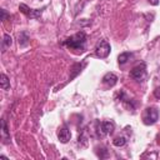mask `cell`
Masks as SVG:
<instances>
[{
  "label": "cell",
  "mask_w": 160,
  "mask_h": 160,
  "mask_svg": "<svg viewBox=\"0 0 160 160\" xmlns=\"http://www.w3.org/2000/svg\"><path fill=\"white\" fill-rule=\"evenodd\" d=\"M154 95H155V98L160 99V86H159V88H156V89L154 90Z\"/></svg>",
  "instance_id": "15"
},
{
  "label": "cell",
  "mask_w": 160,
  "mask_h": 160,
  "mask_svg": "<svg viewBox=\"0 0 160 160\" xmlns=\"http://www.w3.org/2000/svg\"><path fill=\"white\" fill-rule=\"evenodd\" d=\"M149 2H150L151 5H158V4H159V0H149Z\"/></svg>",
  "instance_id": "17"
},
{
  "label": "cell",
  "mask_w": 160,
  "mask_h": 160,
  "mask_svg": "<svg viewBox=\"0 0 160 160\" xmlns=\"http://www.w3.org/2000/svg\"><path fill=\"white\" fill-rule=\"evenodd\" d=\"M85 42H86V35L84 31H79L76 34H74L72 36L68 38L64 41V45L68 46L69 49L72 50H78V51H84L85 49Z\"/></svg>",
  "instance_id": "1"
},
{
  "label": "cell",
  "mask_w": 160,
  "mask_h": 160,
  "mask_svg": "<svg viewBox=\"0 0 160 160\" xmlns=\"http://www.w3.org/2000/svg\"><path fill=\"white\" fill-rule=\"evenodd\" d=\"M0 12H1V20H5L8 18V12L5 11V9H1Z\"/></svg>",
  "instance_id": "14"
},
{
  "label": "cell",
  "mask_w": 160,
  "mask_h": 160,
  "mask_svg": "<svg viewBox=\"0 0 160 160\" xmlns=\"http://www.w3.org/2000/svg\"><path fill=\"white\" fill-rule=\"evenodd\" d=\"M70 138H71V132H70V130H69L66 126H62V128L59 129V131H58V139H59L62 144L68 142V141L70 140Z\"/></svg>",
  "instance_id": "7"
},
{
  "label": "cell",
  "mask_w": 160,
  "mask_h": 160,
  "mask_svg": "<svg viewBox=\"0 0 160 160\" xmlns=\"http://www.w3.org/2000/svg\"><path fill=\"white\" fill-rule=\"evenodd\" d=\"M0 86L2 90H9L10 89V80L5 74L0 75Z\"/></svg>",
  "instance_id": "9"
},
{
  "label": "cell",
  "mask_w": 160,
  "mask_h": 160,
  "mask_svg": "<svg viewBox=\"0 0 160 160\" xmlns=\"http://www.w3.org/2000/svg\"><path fill=\"white\" fill-rule=\"evenodd\" d=\"M158 72H159V75H160V68H159V70H158Z\"/></svg>",
  "instance_id": "18"
},
{
  "label": "cell",
  "mask_w": 160,
  "mask_h": 160,
  "mask_svg": "<svg viewBox=\"0 0 160 160\" xmlns=\"http://www.w3.org/2000/svg\"><path fill=\"white\" fill-rule=\"evenodd\" d=\"M114 131V122L112 121H104L98 124V134L100 136H105Z\"/></svg>",
  "instance_id": "6"
},
{
  "label": "cell",
  "mask_w": 160,
  "mask_h": 160,
  "mask_svg": "<svg viewBox=\"0 0 160 160\" xmlns=\"http://www.w3.org/2000/svg\"><path fill=\"white\" fill-rule=\"evenodd\" d=\"M1 125H2V131H4L5 134H8V128H6V124H5V120H2V121H1Z\"/></svg>",
  "instance_id": "16"
},
{
  "label": "cell",
  "mask_w": 160,
  "mask_h": 160,
  "mask_svg": "<svg viewBox=\"0 0 160 160\" xmlns=\"http://www.w3.org/2000/svg\"><path fill=\"white\" fill-rule=\"evenodd\" d=\"M11 44H12V39H11V36L8 35V34H5L4 38H2V51H5L8 48H10Z\"/></svg>",
  "instance_id": "10"
},
{
  "label": "cell",
  "mask_w": 160,
  "mask_h": 160,
  "mask_svg": "<svg viewBox=\"0 0 160 160\" xmlns=\"http://www.w3.org/2000/svg\"><path fill=\"white\" fill-rule=\"evenodd\" d=\"M110 50H111L110 44L106 40H100L95 46V55L100 59H105L109 56Z\"/></svg>",
  "instance_id": "3"
},
{
  "label": "cell",
  "mask_w": 160,
  "mask_h": 160,
  "mask_svg": "<svg viewBox=\"0 0 160 160\" xmlns=\"http://www.w3.org/2000/svg\"><path fill=\"white\" fill-rule=\"evenodd\" d=\"M146 75V65L145 62H140L139 65H136L135 68H132V70L130 71V76L138 81H141Z\"/></svg>",
  "instance_id": "5"
},
{
  "label": "cell",
  "mask_w": 160,
  "mask_h": 160,
  "mask_svg": "<svg viewBox=\"0 0 160 160\" xmlns=\"http://www.w3.org/2000/svg\"><path fill=\"white\" fill-rule=\"evenodd\" d=\"M159 119V110L156 108H148L142 115V121L145 125H152Z\"/></svg>",
  "instance_id": "2"
},
{
  "label": "cell",
  "mask_w": 160,
  "mask_h": 160,
  "mask_svg": "<svg viewBox=\"0 0 160 160\" xmlns=\"http://www.w3.org/2000/svg\"><path fill=\"white\" fill-rule=\"evenodd\" d=\"M19 44H20V46H22V48L29 44V38H28V35H26L25 32H20V34H19Z\"/></svg>",
  "instance_id": "12"
},
{
  "label": "cell",
  "mask_w": 160,
  "mask_h": 160,
  "mask_svg": "<svg viewBox=\"0 0 160 160\" xmlns=\"http://www.w3.org/2000/svg\"><path fill=\"white\" fill-rule=\"evenodd\" d=\"M19 10H20L24 15H26L28 18H30V19H38V18L41 16L44 9H30L26 4H22V2H21V4L19 5Z\"/></svg>",
  "instance_id": "4"
},
{
  "label": "cell",
  "mask_w": 160,
  "mask_h": 160,
  "mask_svg": "<svg viewBox=\"0 0 160 160\" xmlns=\"http://www.w3.org/2000/svg\"><path fill=\"white\" fill-rule=\"evenodd\" d=\"M102 82L109 86V88H112L116 82H118V76L114 74V72H106L102 78Z\"/></svg>",
  "instance_id": "8"
},
{
  "label": "cell",
  "mask_w": 160,
  "mask_h": 160,
  "mask_svg": "<svg viewBox=\"0 0 160 160\" xmlns=\"http://www.w3.org/2000/svg\"><path fill=\"white\" fill-rule=\"evenodd\" d=\"M125 142H126V139L124 138V136H118V138H115L114 140H112V144L115 145V146H122V145H125Z\"/></svg>",
  "instance_id": "13"
},
{
  "label": "cell",
  "mask_w": 160,
  "mask_h": 160,
  "mask_svg": "<svg viewBox=\"0 0 160 160\" xmlns=\"http://www.w3.org/2000/svg\"><path fill=\"white\" fill-rule=\"evenodd\" d=\"M130 58H131V52H121V54L118 56V61H119L120 65H122V64H125L128 60H130Z\"/></svg>",
  "instance_id": "11"
}]
</instances>
